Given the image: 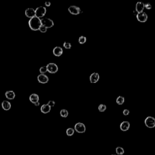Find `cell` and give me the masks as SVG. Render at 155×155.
<instances>
[{
    "mask_svg": "<svg viewBox=\"0 0 155 155\" xmlns=\"http://www.w3.org/2000/svg\"><path fill=\"white\" fill-rule=\"evenodd\" d=\"M106 109H107V107L104 104H100L98 106V110L101 112H104V111H106Z\"/></svg>",
    "mask_w": 155,
    "mask_h": 155,
    "instance_id": "cb8c5ba5",
    "label": "cell"
},
{
    "mask_svg": "<svg viewBox=\"0 0 155 155\" xmlns=\"http://www.w3.org/2000/svg\"><path fill=\"white\" fill-rule=\"evenodd\" d=\"M74 130H75L76 132L79 133H84L85 131H86V127L83 123L78 122L75 125V128H74Z\"/></svg>",
    "mask_w": 155,
    "mask_h": 155,
    "instance_id": "5b68a950",
    "label": "cell"
},
{
    "mask_svg": "<svg viewBox=\"0 0 155 155\" xmlns=\"http://www.w3.org/2000/svg\"><path fill=\"white\" fill-rule=\"evenodd\" d=\"M50 110L51 107L47 104L42 105L41 107V111L42 113H44V114L49 113L50 111Z\"/></svg>",
    "mask_w": 155,
    "mask_h": 155,
    "instance_id": "e0dca14e",
    "label": "cell"
},
{
    "mask_svg": "<svg viewBox=\"0 0 155 155\" xmlns=\"http://www.w3.org/2000/svg\"><path fill=\"white\" fill-rule=\"evenodd\" d=\"M116 152L118 155H122L124 153V150L122 147H118L116 148Z\"/></svg>",
    "mask_w": 155,
    "mask_h": 155,
    "instance_id": "d6986e66",
    "label": "cell"
},
{
    "mask_svg": "<svg viewBox=\"0 0 155 155\" xmlns=\"http://www.w3.org/2000/svg\"><path fill=\"white\" fill-rule=\"evenodd\" d=\"M41 25L42 24H41V19L37 18V16L30 18L29 21V25L32 30H34V31L38 30Z\"/></svg>",
    "mask_w": 155,
    "mask_h": 155,
    "instance_id": "6da1fadb",
    "label": "cell"
},
{
    "mask_svg": "<svg viewBox=\"0 0 155 155\" xmlns=\"http://www.w3.org/2000/svg\"><path fill=\"white\" fill-rule=\"evenodd\" d=\"M47 104H48L49 106L50 107H53V106L55 105V102L54 101L50 100V101H49L48 102V103H47Z\"/></svg>",
    "mask_w": 155,
    "mask_h": 155,
    "instance_id": "83f0119b",
    "label": "cell"
},
{
    "mask_svg": "<svg viewBox=\"0 0 155 155\" xmlns=\"http://www.w3.org/2000/svg\"><path fill=\"white\" fill-rule=\"evenodd\" d=\"M124 101H125L124 98L123 97V96H119L117 98V99H116V103L119 105H122L124 104Z\"/></svg>",
    "mask_w": 155,
    "mask_h": 155,
    "instance_id": "ffe728a7",
    "label": "cell"
},
{
    "mask_svg": "<svg viewBox=\"0 0 155 155\" xmlns=\"http://www.w3.org/2000/svg\"><path fill=\"white\" fill-rule=\"evenodd\" d=\"M46 66L47 72H49L50 73H56L58 71V65L55 63H49Z\"/></svg>",
    "mask_w": 155,
    "mask_h": 155,
    "instance_id": "8992f818",
    "label": "cell"
},
{
    "mask_svg": "<svg viewBox=\"0 0 155 155\" xmlns=\"http://www.w3.org/2000/svg\"><path fill=\"white\" fill-rule=\"evenodd\" d=\"M37 79H38V81L41 84H46L49 81L48 76L45 75H42V74L38 75Z\"/></svg>",
    "mask_w": 155,
    "mask_h": 155,
    "instance_id": "9c48e42d",
    "label": "cell"
},
{
    "mask_svg": "<svg viewBox=\"0 0 155 155\" xmlns=\"http://www.w3.org/2000/svg\"><path fill=\"white\" fill-rule=\"evenodd\" d=\"M53 53L56 57H60L63 53V50L61 47H55L53 50Z\"/></svg>",
    "mask_w": 155,
    "mask_h": 155,
    "instance_id": "8fae6325",
    "label": "cell"
},
{
    "mask_svg": "<svg viewBox=\"0 0 155 155\" xmlns=\"http://www.w3.org/2000/svg\"><path fill=\"white\" fill-rule=\"evenodd\" d=\"M144 8H145V4L143 2H138L136 4V11L139 13L143 12Z\"/></svg>",
    "mask_w": 155,
    "mask_h": 155,
    "instance_id": "7c38bea8",
    "label": "cell"
},
{
    "mask_svg": "<svg viewBox=\"0 0 155 155\" xmlns=\"http://www.w3.org/2000/svg\"><path fill=\"white\" fill-rule=\"evenodd\" d=\"M46 8L44 6H40L35 9V16L37 18H42L46 13Z\"/></svg>",
    "mask_w": 155,
    "mask_h": 155,
    "instance_id": "7a4b0ae2",
    "label": "cell"
},
{
    "mask_svg": "<svg viewBox=\"0 0 155 155\" xmlns=\"http://www.w3.org/2000/svg\"><path fill=\"white\" fill-rule=\"evenodd\" d=\"M130 124L128 121H123L120 125V128L123 131H126L130 128Z\"/></svg>",
    "mask_w": 155,
    "mask_h": 155,
    "instance_id": "5bb4252c",
    "label": "cell"
},
{
    "mask_svg": "<svg viewBox=\"0 0 155 155\" xmlns=\"http://www.w3.org/2000/svg\"><path fill=\"white\" fill-rule=\"evenodd\" d=\"M68 10L71 14L74 15H79V13H82L81 8L79 7L75 6H72L69 7L68 8Z\"/></svg>",
    "mask_w": 155,
    "mask_h": 155,
    "instance_id": "52a82bcc",
    "label": "cell"
},
{
    "mask_svg": "<svg viewBox=\"0 0 155 155\" xmlns=\"http://www.w3.org/2000/svg\"><path fill=\"white\" fill-rule=\"evenodd\" d=\"M29 100L33 104H36L37 102H39V100H40V98H39V96H38L37 94H35V93H33L29 97Z\"/></svg>",
    "mask_w": 155,
    "mask_h": 155,
    "instance_id": "9a60e30c",
    "label": "cell"
},
{
    "mask_svg": "<svg viewBox=\"0 0 155 155\" xmlns=\"http://www.w3.org/2000/svg\"><path fill=\"white\" fill-rule=\"evenodd\" d=\"M99 79V75L98 73H93L90 76V81L91 83H96Z\"/></svg>",
    "mask_w": 155,
    "mask_h": 155,
    "instance_id": "4fadbf2b",
    "label": "cell"
},
{
    "mask_svg": "<svg viewBox=\"0 0 155 155\" xmlns=\"http://www.w3.org/2000/svg\"><path fill=\"white\" fill-rule=\"evenodd\" d=\"M40 102H37L36 104H35L34 105H35V106H40Z\"/></svg>",
    "mask_w": 155,
    "mask_h": 155,
    "instance_id": "1f68e13d",
    "label": "cell"
},
{
    "mask_svg": "<svg viewBox=\"0 0 155 155\" xmlns=\"http://www.w3.org/2000/svg\"><path fill=\"white\" fill-rule=\"evenodd\" d=\"M74 133H75V130L72 128H69L66 130V134L69 136H71L73 135L74 134Z\"/></svg>",
    "mask_w": 155,
    "mask_h": 155,
    "instance_id": "7402d4cb",
    "label": "cell"
},
{
    "mask_svg": "<svg viewBox=\"0 0 155 155\" xmlns=\"http://www.w3.org/2000/svg\"><path fill=\"white\" fill-rule=\"evenodd\" d=\"M39 30L42 33H45L46 32L47 30V29L44 25H41V27H40V29H39Z\"/></svg>",
    "mask_w": 155,
    "mask_h": 155,
    "instance_id": "4316f807",
    "label": "cell"
},
{
    "mask_svg": "<svg viewBox=\"0 0 155 155\" xmlns=\"http://www.w3.org/2000/svg\"><path fill=\"white\" fill-rule=\"evenodd\" d=\"M129 113H130V111L128 110H127V109H125V110H124V111H123V114H124V115L125 116L128 115Z\"/></svg>",
    "mask_w": 155,
    "mask_h": 155,
    "instance_id": "f546056e",
    "label": "cell"
},
{
    "mask_svg": "<svg viewBox=\"0 0 155 155\" xmlns=\"http://www.w3.org/2000/svg\"><path fill=\"white\" fill-rule=\"evenodd\" d=\"M145 124L148 128H154L155 127V119L152 116H148L145 119Z\"/></svg>",
    "mask_w": 155,
    "mask_h": 155,
    "instance_id": "3957f363",
    "label": "cell"
},
{
    "mask_svg": "<svg viewBox=\"0 0 155 155\" xmlns=\"http://www.w3.org/2000/svg\"><path fill=\"white\" fill-rule=\"evenodd\" d=\"M114 155V154H113V155Z\"/></svg>",
    "mask_w": 155,
    "mask_h": 155,
    "instance_id": "d6a6232c",
    "label": "cell"
},
{
    "mask_svg": "<svg viewBox=\"0 0 155 155\" xmlns=\"http://www.w3.org/2000/svg\"><path fill=\"white\" fill-rule=\"evenodd\" d=\"M64 47L66 49H70L71 47H72V45L70 42H64L63 44Z\"/></svg>",
    "mask_w": 155,
    "mask_h": 155,
    "instance_id": "484cf974",
    "label": "cell"
},
{
    "mask_svg": "<svg viewBox=\"0 0 155 155\" xmlns=\"http://www.w3.org/2000/svg\"><path fill=\"white\" fill-rule=\"evenodd\" d=\"M145 7L147 8V10H150V9H151L152 8V6L150 3H147L146 4H145Z\"/></svg>",
    "mask_w": 155,
    "mask_h": 155,
    "instance_id": "f1b7e54d",
    "label": "cell"
},
{
    "mask_svg": "<svg viewBox=\"0 0 155 155\" xmlns=\"http://www.w3.org/2000/svg\"><path fill=\"white\" fill-rule=\"evenodd\" d=\"M50 5H51V3H50V2H49V1H46L45 3V6H47V7H50Z\"/></svg>",
    "mask_w": 155,
    "mask_h": 155,
    "instance_id": "4dcf8cb0",
    "label": "cell"
},
{
    "mask_svg": "<svg viewBox=\"0 0 155 155\" xmlns=\"http://www.w3.org/2000/svg\"><path fill=\"white\" fill-rule=\"evenodd\" d=\"M41 24L44 25L47 29L51 28V27H52L54 25L53 21L50 18H45L41 19Z\"/></svg>",
    "mask_w": 155,
    "mask_h": 155,
    "instance_id": "277c9868",
    "label": "cell"
},
{
    "mask_svg": "<svg viewBox=\"0 0 155 155\" xmlns=\"http://www.w3.org/2000/svg\"><path fill=\"white\" fill-rule=\"evenodd\" d=\"M86 41H87V38H86V37H84V36H81V37H79V40H78V42L81 44H84V43H86Z\"/></svg>",
    "mask_w": 155,
    "mask_h": 155,
    "instance_id": "603a6c76",
    "label": "cell"
},
{
    "mask_svg": "<svg viewBox=\"0 0 155 155\" xmlns=\"http://www.w3.org/2000/svg\"><path fill=\"white\" fill-rule=\"evenodd\" d=\"M69 114V112L66 109H62L60 111V115L62 118H67Z\"/></svg>",
    "mask_w": 155,
    "mask_h": 155,
    "instance_id": "44dd1931",
    "label": "cell"
},
{
    "mask_svg": "<svg viewBox=\"0 0 155 155\" xmlns=\"http://www.w3.org/2000/svg\"><path fill=\"white\" fill-rule=\"evenodd\" d=\"M1 106L2 108L6 111L9 110L11 109V104L8 101H3L1 104Z\"/></svg>",
    "mask_w": 155,
    "mask_h": 155,
    "instance_id": "2e32d148",
    "label": "cell"
},
{
    "mask_svg": "<svg viewBox=\"0 0 155 155\" xmlns=\"http://www.w3.org/2000/svg\"><path fill=\"white\" fill-rule=\"evenodd\" d=\"M5 96H6V98H7L8 99L12 100V99H15V93L13 91L9 90V91H7L5 93Z\"/></svg>",
    "mask_w": 155,
    "mask_h": 155,
    "instance_id": "ac0fdd59",
    "label": "cell"
},
{
    "mask_svg": "<svg viewBox=\"0 0 155 155\" xmlns=\"http://www.w3.org/2000/svg\"><path fill=\"white\" fill-rule=\"evenodd\" d=\"M25 14L29 18H32L35 16V10L33 8H27L25 11Z\"/></svg>",
    "mask_w": 155,
    "mask_h": 155,
    "instance_id": "30bf717a",
    "label": "cell"
},
{
    "mask_svg": "<svg viewBox=\"0 0 155 155\" xmlns=\"http://www.w3.org/2000/svg\"><path fill=\"white\" fill-rule=\"evenodd\" d=\"M47 72V66H42L40 69V73L42 75H45V73Z\"/></svg>",
    "mask_w": 155,
    "mask_h": 155,
    "instance_id": "d4e9b609",
    "label": "cell"
},
{
    "mask_svg": "<svg viewBox=\"0 0 155 155\" xmlns=\"http://www.w3.org/2000/svg\"><path fill=\"white\" fill-rule=\"evenodd\" d=\"M136 18L137 20L141 23H145L148 20V15L146 14V13L143 12L138 13L136 15Z\"/></svg>",
    "mask_w": 155,
    "mask_h": 155,
    "instance_id": "ba28073f",
    "label": "cell"
}]
</instances>
